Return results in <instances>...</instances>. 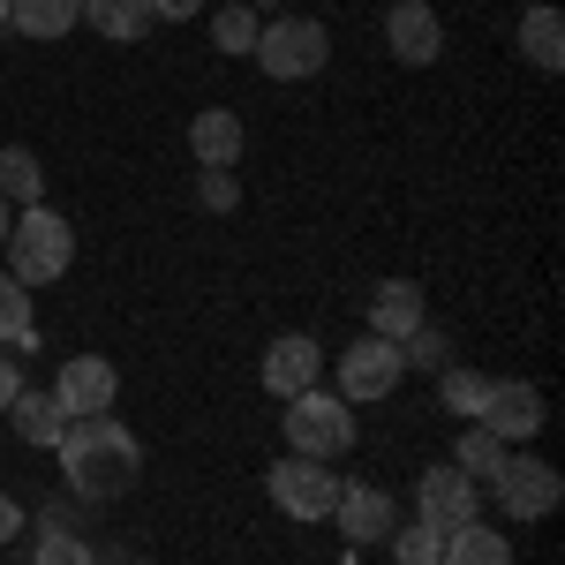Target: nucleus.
<instances>
[{
	"mask_svg": "<svg viewBox=\"0 0 565 565\" xmlns=\"http://www.w3.org/2000/svg\"><path fill=\"white\" fill-rule=\"evenodd\" d=\"M385 45H392V61H399V68H430L437 53H445V23H437L423 0H392Z\"/></svg>",
	"mask_w": 565,
	"mask_h": 565,
	"instance_id": "12",
	"label": "nucleus"
},
{
	"mask_svg": "<svg viewBox=\"0 0 565 565\" xmlns=\"http://www.w3.org/2000/svg\"><path fill=\"white\" fill-rule=\"evenodd\" d=\"M437 565H521V558H513V543H505L498 527L460 521V527H445V558Z\"/></svg>",
	"mask_w": 565,
	"mask_h": 565,
	"instance_id": "20",
	"label": "nucleus"
},
{
	"mask_svg": "<svg viewBox=\"0 0 565 565\" xmlns=\"http://www.w3.org/2000/svg\"><path fill=\"white\" fill-rule=\"evenodd\" d=\"M53 460H61L68 490L90 498V505L136 490V476H143V445H136V430L121 415H76V423L61 430V445H53Z\"/></svg>",
	"mask_w": 565,
	"mask_h": 565,
	"instance_id": "1",
	"label": "nucleus"
},
{
	"mask_svg": "<svg viewBox=\"0 0 565 565\" xmlns=\"http://www.w3.org/2000/svg\"><path fill=\"white\" fill-rule=\"evenodd\" d=\"M84 23L106 45H143L159 23H151V0H84Z\"/></svg>",
	"mask_w": 565,
	"mask_h": 565,
	"instance_id": "18",
	"label": "nucleus"
},
{
	"mask_svg": "<svg viewBox=\"0 0 565 565\" xmlns=\"http://www.w3.org/2000/svg\"><path fill=\"white\" fill-rule=\"evenodd\" d=\"M332 521H340V535H348V543H385L392 527H399V505H392L377 482H340Z\"/></svg>",
	"mask_w": 565,
	"mask_h": 565,
	"instance_id": "13",
	"label": "nucleus"
},
{
	"mask_svg": "<svg viewBox=\"0 0 565 565\" xmlns=\"http://www.w3.org/2000/svg\"><path fill=\"white\" fill-rule=\"evenodd\" d=\"M8 279H23V287H53L68 264H76V226L53 212V204H31V212H15L8 226Z\"/></svg>",
	"mask_w": 565,
	"mask_h": 565,
	"instance_id": "2",
	"label": "nucleus"
},
{
	"mask_svg": "<svg viewBox=\"0 0 565 565\" xmlns=\"http://www.w3.org/2000/svg\"><path fill=\"white\" fill-rule=\"evenodd\" d=\"M399 348L392 340H377V332H362V340H348L340 348V399L348 407H370V399H392L399 392Z\"/></svg>",
	"mask_w": 565,
	"mask_h": 565,
	"instance_id": "7",
	"label": "nucleus"
},
{
	"mask_svg": "<svg viewBox=\"0 0 565 565\" xmlns=\"http://www.w3.org/2000/svg\"><path fill=\"white\" fill-rule=\"evenodd\" d=\"M399 362H407V370H445V362H452V340H445V332H437V324H415V332H407V340H399Z\"/></svg>",
	"mask_w": 565,
	"mask_h": 565,
	"instance_id": "26",
	"label": "nucleus"
},
{
	"mask_svg": "<svg viewBox=\"0 0 565 565\" xmlns=\"http://www.w3.org/2000/svg\"><path fill=\"white\" fill-rule=\"evenodd\" d=\"M385 543H392V558H399V565H437V558H445V527H430V521L392 527Z\"/></svg>",
	"mask_w": 565,
	"mask_h": 565,
	"instance_id": "25",
	"label": "nucleus"
},
{
	"mask_svg": "<svg viewBox=\"0 0 565 565\" xmlns=\"http://www.w3.org/2000/svg\"><path fill=\"white\" fill-rule=\"evenodd\" d=\"M482 430L498 437V445H527V437L551 423V407H543V392L521 385V377H490V392H482Z\"/></svg>",
	"mask_w": 565,
	"mask_h": 565,
	"instance_id": "8",
	"label": "nucleus"
},
{
	"mask_svg": "<svg viewBox=\"0 0 565 565\" xmlns=\"http://www.w3.org/2000/svg\"><path fill=\"white\" fill-rule=\"evenodd\" d=\"M490 498H498L505 521H551L558 498H565V482H558L551 460H535V452H513V445H505V460L490 468Z\"/></svg>",
	"mask_w": 565,
	"mask_h": 565,
	"instance_id": "5",
	"label": "nucleus"
},
{
	"mask_svg": "<svg viewBox=\"0 0 565 565\" xmlns=\"http://www.w3.org/2000/svg\"><path fill=\"white\" fill-rule=\"evenodd\" d=\"M415 324H430V295H423L415 279H385V287L370 295V332L399 348V340H407Z\"/></svg>",
	"mask_w": 565,
	"mask_h": 565,
	"instance_id": "14",
	"label": "nucleus"
},
{
	"mask_svg": "<svg viewBox=\"0 0 565 565\" xmlns=\"http://www.w3.org/2000/svg\"><path fill=\"white\" fill-rule=\"evenodd\" d=\"M8 423H15V437H23L31 452H53V445H61V430H68L61 399H53V392H31V385L8 399Z\"/></svg>",
	"mask_w": 565,
	"mask_h": 565,
	"instance_id": "17",
	"label": "nucleus"
},
{
	"mask_svg": "<svg viewBox=\"0 0 565 565\" xmlns=\"http://www.w3.org/2000/svg\"><path fill=\"white\" fill-rule=\"evenodd\" d=\"M212 45H218V53H234V61L257 53V8H249V0L218 8V15H212Z\"/></svg>",
	"mask_w": 565,
	"mask_h": 565,
	"instance_id": "24",
	"label": "nucleus"
},
{
	"mask_svg": "<svg viewBox=\"0 0 565 565\" xmlns=\"http://www.w3.org/2000/svg\"><path fill=\"white\" fill-rule=\"evenodd\" d=\"M521 61L527 68H543V76H558L565 68V23H558V8L551 0H535V8H521Z\"/></svg>",
	"mask_w": 565,
	"mask_h": 565,
	"instance_id": "16",
	"label": "nucleus"
},
{
	"mask_svg": "<svg viewBox=\"0 0 565 565\" xmlns=\"http://www.w3.org/2000/svg\"><path fill=\"white\" fill-rule=\"evenodd\" d=\"M249 61H257L271 84H309L332 61V31L317 15H271V23H257V53Z\"/></svg>",
	"mask_w": 565,
	"mask_h": 565,
	"instance_id": "3",
	"label": "nucleus"
},
{
	"mask_svg": "<svg viewBox=\"0 0 565 565\" xmlns=\"http://www.w3.org/2000/svg\"><path fill=\"white\" fill-rule=\"evenodd\" d=\"M423 8H430V0H423Z\"/></svg>",
	"mask_w": 565,
	"mask_h": 565,
	"instance_id": "36",
	"label": "nucleus"
},
{
	"mask_svg": "<svg viewBox=\"0 0 565 565\" xmlns=\"http://www.w3.org/2000/svg\"><path fill=\"white\" fill-rule=\"evenodd\" d=\"M121 565H129V558H121Z\"/></svg>",
	"mask_w": 565,
	"mask_h": 565,
	"instance_id": "37",
	"label": "nucleus"
},
{
	"mask_svg": "<svg viewBox=\"0 0 565 565\" xmlns=\"http://www.w3.org/2000/svg\"><path fill=\"white\" fill-rule=\"evenodd\" d=\"M0 31H8V0H0Z\"/></svg>",
	"mask_w": 565,
	"mask_h": 565,
	"instance_id": "35",
	"label": "nucleus"
},
{
	"mask_svg": "<svg viewBox=\"0 0 565 565\" xmlns=\"http://www.w3.org/2000/svg\"><path fill=\"white\" fill-rule=\"evenodd\" d=\"M482 392H490L482 370H460V362H445V370H437V407H452V415H468V423L482 415Z\"/></svg>",
	"mask_w": 565,
	"mask_h": 565,
	"instance_id": "23",
	"label": "nucleus"
},
{
	"mask_svg": "<svg viewBox=\"0 0 565 565\" xmlns=\"http://www.w3.org/2000/svg\"><path fill=\"white\" fill-rule=\"evenodd\" d=\"M84 23V0H8V31H23V39H68Z\"/></svg>",
	"mask_w": 565,
	"mask_h": 565,
	"instance_id": "19",
	"label": "nucleus"
},
{
	"mask_svg": "<svg viewBox=\"0 0 565 565\" xmlns=\"http://www.w3.org/2000/svg\"><path fill=\"white\" fill-rule=\"evenodd\" d=\"M31 565H98V551H90L84 535H68V527H45L39 551H31Z\"/></svg>",
	"mask_w": 565,
	"mask_h": 565,
	"instance_id": "28",
	"label": "nucleus"
},
{
	"mask_svg": "<svg viewBox=\"0 0 565 565\" xmlns=\"http://www.w3.org/2000/svg\"><path fill=\"white\" fill-rule=\"evenodd\" d=\"M498 460H505V445L482 430V423L460 437V452H452V468H460V476H476V482H490V468H498Z\"/></svg>",
	"mask_w": 565,
	"mask_h": 565,
	"instance_id": "27",
	"label": "nucleus"
},
{
	"mask_svg": "<svg viewBox=\"0 0 565 565\" xmlns=\"http://www.w3.org/2000/svg\"><path fill=\"white\" fill-rule=\"evenodd\" d=\"M249 8H287V0H249Z\"/></svg>",
	"mask_w": 565,
	"mask_h": 565,
	"instance_id": "34",
	"label": "nucleus"
},
{
	"mask_svg": "<svg viewBox=\"0 0 565 565\" xmlns=\"http://www.w3.org/2000/svg\"><path fill=\"white\" fill-rule=\"evenodd\" d=\"M0 348L8 354H39V324H31V287L0 271Z\"/></svg>",
	"mask_w": 565,
	"mask_h": 565,
	"instance_id": "22",
	"label": "nucleus"
},
{
	"mask_svg": "<svg viewBox=\"0 0 565 565\" xmlns=\"http://www.w3.org/2000/svg\"><path fill=\"white\" fill-rule=\"evenodd\" d=\"M15 535H23V505H15V498H0V551H8Z\"/></svg>",
	"mask_w": 565,
	"mask_h": 565,
	"instance_id": "32",
	"label": "nucleus"
},
{
	"mask_svg": "<svg viewBox=\"0 0 565 565\" xmlns=\"http://www.w3.org/2000/svg\"><path fill=\"white\" fill-rule=\"evenodd\" d=\"M287 452H302V460H340V452H354V407L324 385L295 392L287 399Z\"/></svg>",
	"mask_w": 565,
	"mask_h": 565,
	"instance_id": "4",
	"label": "nucleus"
},
{
	"mask_svg": "<svg viewBox=\"0 0 565 565\" xmlns=\"http://www.w3.org/2000/svg\"><path fill=\"white\" fill-rule=\"evenodd\" d=\"M15 392H23V370H15V354L0 348V415H8V399H15Z\"/></svg>",
	"mask_w": 565,
	"mask_h": 565,
	"instance_id": "31",
	"label": "nucleus"
},
{
	"mask_svg": "<svg viewBox=\"0 0 565 565\" xmlns=\"http://www.w3.org/2000/svg\"><path fill=\"white\" fill-rule=\"evenodd\" d=\"M415 521H430V527L482 521V482L460 476L452 460H445V468H423V476H415Z\"/></svg>",
	"mask_w": 565,
	"mask_h": 565,
	"instance_id": "10",
	"label": "nucleus"
},
{
	"mask_svg": "<svg viewBox=\"0 0 565 565\" xmlns=\"http://www.w3.org/2000/svg\"><path fill=\"white\" fill-rule=\"evenodd\" d=\"M53 399H61L68 423H76V415H114V399H121V370H114L106 354H68L61 377H53Z\"/></svg>",
	"mask_w": 565,
	"mask_h": 565,
	"instance_id": "9",
	"label": "nucleus"
},
{
	"mask_svg": "<svg viewBox=\"0 0 565 565\" xmlns=\"http://www.w3.org/2000/svg\"><path fill=\"white\" fill-rule=\"evenodd\" d=\"M264 490H271V505L287 513V521H332V505H340V468L332 460H302V452H287L271 476H264Z\"/></svg>",
	"mask_w": 565,
	"mask_h": 565,
	"instance_id": "6",
	"label": "nucleus"
},
{
	"mask_svg": "<svg viewBox=\"0 0 565 565\" xmlns=\"http://www.w3.org/2000/svg\"><path fill=\"white\" fill-rule=\"evenodd\" d=\"M196 204H204V212H234V204H242L234 167H196Z\"/></svg>",
	"mask_w": 565,
	"mask_h": 565,
	"instance_id": "29",
	"label": "nucleus"
},
{
	"mask_svg": "<svg viewBox=\"0 0 565 565\" xmlns=\"http://www.w3.org/2000/svg\"><path fill=\"white\" fill-rule=\"evenodd\" d=\"M242 114L234 106H204L196 121H189V151H196V167H242Z\"/></svg>",
	"mask_w": 565,
	"mask_h": 565,
	"instance_id": "15",
	"label": "nucleus"
},
{
	"mask_svg": "<svg viewBox=\"0 0 565 565\" xmlns=\"http://www.w3.org/2000/svg\"><path fill=\"white\" fill-rule=\"evenodd\" d=\"M204 0H151V23H196Z\"/></svg>",
	"mask_w": 565,
	"mask_h": 565,
	"instance_id": "30",
	"label": "nucleus"
},
{
	"mask_svg": "<svg viewBox=\"0 0 565 565\" xmlns=\"http://www.w3.org/2000/svg\"><path fill=\"white\" fill-rule=\"evenodd\" d=\"M0 196L8 204H45V167H39V151L31 143H0Z\"/></svg>",
	"mask_w": 565,
	"mask_h": 565,
	"instance_id": "21",
	"label": "nucleus"
},
{
	"mask_svg": "<svg viewBox=\"0 0 565 565\" xmlns=\"http://www.w3.org/2000/svg\"><path fill=\"white\" fill-rule=\"evenodd\" d=\"M8 226H15V204H8V196H0V242H8Z\"/></svg>",
	"mask_w": 565,
	"mask_h": 565,
	"instance_id": "33",
	"label": "nucleus"
},
{
	"mask_svg": "<svg viewBox=\"0 0 565 565\" xmlns=\"http://www.w3.org/2000/svg\"><path fill=\"white\" fill-rule=\"evenodd\" d=\"M264 392L271 399H295V392H309V385H324V348L309 340V332H279L271 348H264Z\"/></svg>",
	"mask_w": 565,
	"mask_h": 565,
	"instance_id": "11",
	"label": "nucleus"
}]
</instances>
